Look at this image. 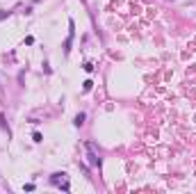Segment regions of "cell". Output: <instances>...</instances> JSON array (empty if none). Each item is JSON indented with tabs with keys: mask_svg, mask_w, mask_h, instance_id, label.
<instances>
[{
	"mask_svg": "<svg viewBox=\"0 0 196 194\" xmlns=\"http://www.w3.org/2000/svg\"><path fill=\"white\" fill-rule=\"evenodd\" d=\"M50 183H52V185H57L60 190H64V192H68V190H71V187H68V176L64 174V171L52 174V176H50Z\"/></svg>",
	"mask_w": 196,
	"mask_h": 194,
	"instance_id": "1",
	"label": "cell"
},
{
	"mask_svg": "<svg viewBox=\"0 0 196 194\" xmlns=\"http://www.w3.org/2000/svg\"><path fill=\"white\" fill-rule=\"evenodd\" d=\"M87 153H89V162L94 167H101V158H98V146L94 142H87Z\"/></svg>",
	"mask_w": 196,
	"mask_h": 194,
	"instance_id": "2",
	"label": "cell"
},
{
	"mask_svg": "<svg viewBox=\"0 0 196 194\" xmlns=\"http://www.w3.org/2000/svg\"><path fill=\"white\" fill-rule=\"evenodd\" d=\"M73 37H75V23L73 21H68V39L64 41V53H71V44H73Z\"/></svg>",
	"mask_w": 196,
	"mask_h": 194,
	"instance_id": "3",
	"label": "cell"
},
{
	"mask_svg": "<svg viewBox=\"0 0 196 194\" xmlns=\"http://www.w3.org/2000/svg\"><path fill=\"white\" fill-rule=\"evenodd\" d=\"M85 119H87V114H85V112H78V114H75V119H73V124H75L78 128H80V126L85 124Z\"/></svg>",
	"mask_w": 196,
	"mask_h": 194,
	"instance_id": "4",
	"label": "cell"
},
{
	"mask_svg": "<svg viewBox=\"0 0 196 194\" xmlns=\"http://www.w3.org/2000/svg\"><path fill=\"white\" fill-rule=\"evenodd\" d=\"M82 89H85V91H91V89H94V82H91V80H85V82H82Z\"/></svg>",
	"mask_w": 196,
	"mask_h": 194,
	"instance_id": "5",
	"label": "cell"
},
{
	"mask_svg": "<svg viewBox=\"0 0 196 194\" xmlns=\"http://www.w3.org/2000/svg\"><path fill=\"white\" fill-rule=\"evenodd\" d=\"M82 69H85L87 73H91V71H94V64H91V62H85V66H82Z\"/></svg>",
	"mask_w": 196,
	"mask_h": 194,
	"instance_id": "6",
	"label": "cell"
},
{
	"mask_svg": "<svg viewBox=\"0 0 196 194\" xmlns=\"http://www.w3.org/2000/svg\"><path fill=\"white\" fill-rule=\"evenodd\" d=\"M32 139H34V142H37V144H39V142H41V139H43V137H41V132H32Z\"/></svg>",
	"mask_w": 196,
	"mask_h": 194,
	"instance_id": "7",
	"label": "cell"
},
{
	"mask_svg": "<svg viewBox=\"0 0 196 194\" xmlns=\"http://www.w3.org/2000/svg\"><path fill=\"white\" fill-rule=\"evenodd\" d=\"M25 192H34V183H27V185H25Z\"/></svg>",
	"mask_w": 196,
	"mask_h": 194,
	"instance_id": "8",
	"label": "cell"
},
{
	"mask_svg": "<svg viewBox=\"0 0 196 194\" xmlns=\"http://www.w3.org/2000/svg\"><path fill=\"white\" fill-rule=\"evenodd\" d=\"M9 14H11V11H0V21H5V18H7Z\"/></svg>",
	"mask_w": 196,
	"mask_h": 194,
	"instance_id": "9",
	"label": "cell"
}]
</instances>
